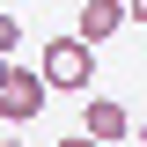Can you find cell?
<instances>
[{
  "mask_svg": "<svg viewBox=\"0 0 147 147\" xmlns=\"http://www.w3.org/2000/svg\"><path fill=\"white\" fill-rule=\"evenodd\" d=\"M37 81H44V88H81V96H88L96 88V52L81 44V37H52L44 59H37Z\"/></svg>",
  "mask_w": 147,
  "mask_h": 147,
  "instance_id": "1",
  "label": "cell"
},
{
  "mask_svg": "<svg viewBox=\"0 0 147 147\" xmlns=\"http://www.w3.org/2000/svg\"><path fill=\"white\" fill-rule=\"evenodd\" d=\"M44 103H52V88H44L30 66H7V81H0V118H7V125H30Z\"/></svg>",
  "mask_w": 147,
  "mask_h": 147,
  "instance_id": "2",
  "label": "cell"
},
{
  "mask_svg": "<svg viewBox=\"0 0 147 147\" xmlns=\"http://www.w3.org/2000/svg\"><path fill=\"white\" fill-rule=\"evenodd\" d=\"M125 132H132V110L118 103V96H88V132H81V140L110 147V140H125Z\"/></svg>",
  "mask_w": 147,
  "mask_h": 147,
  "instance_id": "3",
  "label": "cell"
},
{
  "mask_svg": "<svg viewBox=\"0 0 147 147\" xmlns=\"http://www.w3.org/2000/svg\"><path fill=\"white\" fill-rule=\"evenodd\" d=\"M125 30V0H81V44H103V37H118Z\"/></svg>",
  "mask_w": 147,
  "mask_h": 147,
  "instance_id": "4",
  "label": "cell"
},
{
  "mask_svg": "<svg viewBox=\"0 0 147 147\" xmlns=\"http://www.w3.org/2000/svg\"><path fill=\"white\" fill-rule=\"evenodd\" d=\"M15 44H22V22H15V15H0V59H15Z\"/></svg>",
  "mask_w": 147,
  "mask_h": 147,
  "instance_id": "5",
  "label": "cell"
},
{
  "mask_svg": "<svg viewBox=\"0 0 147 147\" xmlns=\"http://www.w3.org/2000/svg\"><path fill=\"white\" fill-rule=\"evenodd\" d=\"M125 15H140V22H147V0H125Z\"/></svg>",
  "mask_w": 147,
  "mask_h": 147,
  "instance_id": "6",
  "label": "cell"
},
{
  "mask_svg": "<svg viewBox=\"0 0 147 147\" xmlns=\"http://www.w3.org/2000/svg\"><path fill=\"white\" fill-rule=\"evenodd\" d=\"M59 147H96V140H81V132H74V140H59Z\"/></svg>",
  "mask_w": 147,
  "mask_h": 147,
  "instance_id": "7",
  "label": "cell"
},
{
  "mask_svg": "<svg viewBox=\"0 0 147 147\" xmlns=\"http://www.w3.org/2000/svg\"><path fill=\"white\" fill-rule=\"evenodd\" d=\"M7 66H15V59H0V81H7Z\"/></svg>",
  "mask_w": 147,
  "mask_h": 147,
  "instance_id": "8",
  "label": "cell"
},
{
  "mask_svg": "<svg viewBox=\"0 0 147 147\" xmlns=\"http://www.w3.org/2000/svg\"><path fill=\"white\" fill-rule=\"evenodd\" d=\"M7 147H22V140H7Z\"/></svg>",
  "mask_w": 147,
  "mask_h": 147,
  "instance_id": "9",
  "label": "cell"
}]
</instances>
